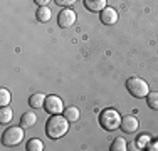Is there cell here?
<instances>
[{"label":"cell","mask_w":158,"mask_h":151,"mask_svg":"<svg viewBox=\"0 0 158 151\" xmlns=\"http://www.w3.org/2000/svg\"><path fill=\"white\" fill-rule=\"evenodd\" d=\"M57 24H59V27H62V29L73 27V25L76 24V12L71 10V9H64L57 17Z\"/></svg>","instance_id":"6"},{"label":"cell","mask_w":158,"mask_h":151,"mask_svg":"<svg viewBox=\"0 0 158 151\" xmlns=\"http://www.w3.org/2000/svg\"><path fill=\"white\" fill-rule=\"evenodd\" d=\"M34 2H35V3H37V5H39V7H46V5H47V3H49V2H51V0H34Z\"/></svg>","instance_id":"21"},{"label":"cell","mask_w":158,"mask_h":151,"mask_svg":"<svg viewBox=\"0 0 158 151\" xmlns=\"http://www.w3.org/2000/svg\"><path fill=\"white\" fill-rule=\"evenodd\" d=\"M56 3H57L59 7H69V5H73L76 0H54Z\"/></svg>","instance_id":"19"},{"label":"cell","mask_w":158,"mask_h":151,"mask_svg":"<svg viewBox=\"0 0 158 151\" xmlns=\"http://www.w3.org/2000/svg\"><path fill=\"white\" fill-rule=\"evenodd\" d=\"M10 91L0 89V106H9L10 104Z\"/></svg>","instance_id":"18"},{"label":"cell","mask_w":158,"mask_h":151,"mask_svg":"<svg viewBox=\"0 0 158 151\" xmlns=\"http://www.w3.org/2000/svg\"><path fill=\"white\" fill-rule=\"evenodd\" d=\"M25 148H27V151H42L44 149V143L40 141V139L34 138V139H29L27 141Z\"/></svg>","instance_id":"14"},{"label":"cell","mask_w":158,"mask_h":151,"mask_svg":"<svg viewBox=\"0 0 158 151\" xmlns=\"http://www.w3.org/2000/svg\"><path fill=\"white\" fill-rule=\"evenodd\" d=\"M46 99H47L46 94L35 92V94H32V96L29 97V106H31V108H34V109L44 108V104H46Z\"/></svg>","instance_id":"9"},{"label":"cell","mask_w":158,"mask_h":151,"mask_svg":"<svg viewBox=\"0 0 158 151\" xmlns=\"http://www.w3.org/2000/svg\"><path fill=\"white\" fill-rule=\"evenodd\" d=\"M121 128L125 133H128V134H131V133H135V131L138 129V119L135 118V116H125V118L121 119Z\"/></svg>","instance_id":"8"},{"label":"cell","mask_w":158,"mask_h":151,"mask_svg":"<svg viewBox=\"0 0 158 151\" xmlns=\"http://www.w3.org/2000/svg\"><path fill=\"white\" fill-rule=\"evenodd\" d=\"M37 123V116H35V112H32V111H29V112H24L22 114V118H20V126L22 128H32L34 124Z\"/></svg>","instance_id":"11"},{"label":"cell","mask_w":158,"mask_h":151,"mask_svg":"<svg viewBox=\"0 0 158 151\" xmlns=\"http://www.w3.org/2000/svg\"><path fill=\"white\" fill-rule=\"evenodd\" d=\"M99 18L104 25H113V24L118 22V12H116L114 9H111V7H106V9L101 10Z\"/></svg>","instance_id":"7"},{"label":"cell","mask_w":158,"mask_h":151,"mask_svg":"<svg viewBox=\"0 0 158 151\" xmlns=\"http://www.w3.org/2000/svg\"><path fill=\"white\" fill-rule=\"evenodd\" d=\"M146 104H148V108L158 111V92H148V96H146Z\"/></svg>","instance_id":"17"},{"label":"cell","mask_w":158,"mask_h":151,"mask_svg":"<svg viewBox=\"0 0 158 151\" xmlns=\"http://www.w3.org/2000/svg\"><path fill=\"white\" fill-rule=\"evenodd\" d=\"M84 7L91 12H101L106 9V0H84Z\"/></svg>","instance_id":"10"},{"label":"cell","mask_w":158,"mask_h":151,"mask_svg":"<svg viewBox=\"0 0 158 151\" xmlns=\"http://www.w3.org/2000/svg\"><path fill=\"white\" fill-rule=\"evenodd\" d=\"M146 149H150V151H158V141H155V143H150V145L146 146Z\"/></svg>","instance_id":"20"},{"label":"cell","mask_w":158,"mask_h":151,"mask_svg":"<svg viewBox=\"0 0 158 151\" xmlns=\"http://www.w3.org/2000/svg\"><path fill=\"white\" fill-rule=\"evenodd\" d=\"M69 123H71V121L67 119L66 116L52 114V118L46 123V134L51 139L62 138V136L67 133V129H69Z\"/></svg>","instance_id":"1"},{"label":"cell","mask_w":158,"mask_h":151,"mask_svg":"<svg viewBox=\"0 0 158 151\" xmlns=\"http://www.w3.org/2000/svg\"><path fill=\"white\" fill-rule=\"evenodd\" d=\"M121 116H119L118 111L114 109H104L99 114V124L104 128L106 131H114L121 126Z\"/></svg>","instance_id":"2"},{"label":"cell","mask_w":158,"mask_h":151,"mask_svg":"<svg viewBox=\"0 0 158 151\" xmlns=\"http://www.w3.org/2000/svg\"><path fill=\"white\" fill-rule=\"evenodd\" d=\"M35 17H37V20H39V22H49V20H51V17H52V12H51V9H49L47 5L46 7H39V9H37Z\"/></svg>","instance_id":"12"},{"label":"cell","mask_w":158,"mask_h":151,"mask_svg":"<svg viewBox=\"0 0 158 151\" xmlns=\"http://www.w3.org/2000/svg\"><path fill=\"white\" fill-rule=\"evenodd\" d=\"M64 116L73 123V121H77L79 119V109L76 106H71V108H66L64 109Z\"/></svg>","instance_id":"16"},{"label":"cell","mask_w":158,"mask_h":151,"mask_svg":"<svg viewBox=\"0 0 158 151\" xmlns=\"http://www.w3.org/2000/svg\"><path fill=\"white\" fill-rule=\"evenodd\" d=\"M24 129L22 126H10L5 133L2 134V145L3 146H17L24 141Z\"/></svg>","instance_id":"4"},{"label":"cell","mask_w":158,"mask_h":151,"mask_svg":"<svg viewBox=\"0 0 158 151\" xmlns=\"http://www.w3.org/2000/svg\"><path fill=\"white\" fill-rule=\"evenodd\" d=\"M44 109H46L49 114H61V112L64 111V104H62L61 97L49 96L46 99V104H44Z\"/></svg>","instance_id":"5"},{"label":"cell","mask_w":158,"mask_h":151,"mask_svg":"<svg viewBox=\"0 0 158 151\" xmlns=\"http://www.w3.org/2000/svg\"><path fill=\"white\" fill-rule=\"evenodd\" d=\"M126 89H128V92H130L131 96L138 97V99L146 97V96H148V92H150V91H148V84H146L141 77H135V76L126 81Z\"/></svg>","instance_id":"3"},{"label":"cell","mask_w":158,"mask_h":151,"mask_svg":"<svg viewBox=\"0 0 158 151\" xmlns=\"http://www.w3.org/2000/svg\"><path fill=\"white\" fill-rule=\"evenodd\" d=\"M111 151H126L128 149V143L125 138H116L114 141L111 143Z\"/></svg>","instance_id":"13"},{"label":"cell","mask_w":158,"mask_h":151,"mask_svg":"<svg viewBox=\"0 0 158 151\" xmlns=\"http://www.w3.org/2000/svg\"><path fill=\"white\" fill-rule=\"evenodd\" d=\"M14 118V112L10 108H7V106H2V109H0V123H10Z\"/></svg>","instance_id":"15"}]
</instances>
